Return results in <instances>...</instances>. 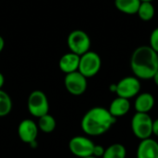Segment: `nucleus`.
I'll return each instance as SVG.
<instances>
[{"label": "nucleus", "instance_id": "nucleus-16", "mask_svg": "<svg viewBox=\"0 0 158 158\" xmlns=\"http://www.w3.org/2000/svg\"><path fill=\"white\" fill-rule=\"evenodd\" d=\"M37 126L40 131L44 133H51L56 130V121L55 118L50 115L49 113L46 115H44L38 118Z\"/></svg>", "mask_w": 158, "mask_h": 158}, {"label": "nucleus", "instance_id": "nucleus-26", "mask_svg": "<svg viewBox=\"0 0 158 158\" xmlns=\"http://www.w3.org/2000/svg\"><path fill=\"white\" fill-rule=\"evenodd\" d=\"M152 80L154 81L155 84H156V85L158 87V70L156 72V74L154 75V77H153V79H152Z\"/></svg>", "mask_w": 158, "mask_h": 158}, {"label": "nucleus", "instance_id": "nucleus-15", "mask_svg": "<svg viewBox=\"0 0 158 158\" xmlns=\"http://www.w3.org/2000/svg\"><path fill=\"white\" fill-rule=\"evenodd\" d=\"M141 0H115L116 8L126 15H136L141 5Z\"/></svg>", "mask_w": 158, "mask_h": 158}, {"label": "nucleus", "instance_id": "nucleus-22", "mask_svg": "<svg viewBox=\"0 0 158 158\" xmlns=\"http://www.w3.org/2000/svg\"><path fill=\"white\" fill-rule=\"evenodd\" d=\"M153 134L158 137V118L155 119L153 122Z\"/></svg>", "mask_w": 158, "mask_h": 158}, {"label": "nucleus", "instance_id": "nucleus-14", "mask_svg": "<svg viewBox=\"0 0 158 158\" xmlns=\"http://www.w3.org/2000/svg\"><path fill=\"white\" fill-rule=\"evenodd\" d=\"M131 110V102L129 99L118 96L109 105L108 111L115 118H121L126 116Z\"/></svg>", "mask_w": 158, "mask_h": 158}, {"label": "nucleus", "instance_id": "nucleus-4", "mask_svg": "<svg viewBox=\"0 0 158 158\" xmlns=\"http://www.w3.org/2000/svg\"><path fill=\"white\" fill-rule=\"evenodd\" d=\"M67 44L69 52L81 56L91 50V38L89 34L82 30H73L68 35Z\"/></svg>", "mask_w": 158, "mask_h": 158}, {"label": "nucleus", "instance_id": "nucleus-18", "mask_svg": "<svg viewBox=\"0 0 158 158\" xmlns=\"http://www.w3.org/2000/svg\"><path fill=\"white\" fill-rule=\"evenodd\" d=\"M127 150L121 143H116L106 148L102 158H126Z\"/></svg>", "mask_w": 158, "mask_h": 158}, {"label": "nucleus", "instance_id": "nucleus-3", "mask_svg": "<svg viewBox=\"0 0 158 158\" xmlns=\"http://www.w3.org/2000/svg\"><path fill=\"white\" fill-rule=\"evenodd\" d=\"M153 122L154 119L148 113L136 112L131 122L132 133L141 141L151 138L153 135Z\"/></svg>", "mask_w": 158, "mask_h": 158}, {"label": "nucleus", "instance_id": "nucleus-13", "mask_svg": "<svg viewBox=\"0 0 158 158\" xmlns=\"http://www.w3.org/2000/svg\"><path fill=\"white\" fill-rule=\"evenodd\" d=\"M156 100L152 94L142 93L135 97L134 109L138 113H149L155 106Z\"/></svg>", "mask_w": 158, "mask_h": 158}, {"label": "nucleus", "instance_id": "nucleus-9", "mask_svg": "<svg viewBox=\"0 0 158 158\" xmlns=\"http://www.w3.org/2000/svg\"><path fill=\"white\" fill-rule=\"evenodd\" d=\"M88 79L79 71L66 74L64 78V86L69 94L74 96L82 95L88 87Z\"/></svg>", "mask_w": 158, "mask_h": 158}, {"label": "nucleus", "instance_id": "nucleus-20", "mask_svg": "<svg viewBox=\"0 0 158 158\" xmlns=\"http://www.w3.org/2000/svg\"><path fill=\"white\" fill-rule=\"evenodd\" d=\"M149 46L158 54V27L155 28L150 34Z\"/></svg>", "mask_w": 158, "mask_h": 158}, {"label": "nucleus", "instance_id": "nucleus-8", "mask_svg": "<svg viewBox=\"0 0 158 158\" xmlns=\"http://www.w3.org/2000/svg\"><path fill=\"white\" fill-rule=\"evenodd\" d=\"M117 84L116 94L118 96L131 99L136 97L141 92V81L135 76H127L122 78Z\"/></svg>", "mask_w": 158, "mask_h": 158}, {"label": "nucleus", "instance_id": "nucleus-1", "mask_svg": "<svg viewBox=\"0 0 158 158\" xmlns=\"http://www.w3.org/2000/svg\"><path fill=\"white\" fill-rule=\"evenodd\" d=\"M130 66L139 80H152L158 70V54L149 45H141L131 54Z\"/></svg>", "mask_w": 158, "mask_h": 158}, {"label": "nucleus", "instance_id": "nucleus-25", "mask_svg": "<svg viewBox=\"0 0 158 158\" xmlns=\"http://www.w3.org/2000/svg\"><path fill=\"white\" fill-rule=\"evenodd\" d=\"M109 90H110V92H111V93H116V91H117V84H116V83H112V84H110V86H109Z\"/></svg>", "mask_w": 158, "mask_h": 158}, {"label": "nucleus", "instance_id": "nucleus-24", "mask_svg": "<svg viewBox=\"0 0 158 158\" xmlns=\"http://www.w3.org/2000/svg\"><path fill=\"white\" fill-rule=\"evenodd\" d=\"M4 83H5V77H4V75L0 72V90L3 88Z\"/></svg>", "mask_w": 158, "mask_h": 158}, {"label": "nucleus", "instance_id": "nucleus-2", "mask_svg": "<svg viewBox=\"0 0 158 158\" xmlns=\"http://www.w3.org/2000/svg\"><path fill=\"white\" fill-rule=\"evenodd\" d=\"M116 121L117 118L109 113L107 108L94 106L83 115L81 128L87 136H101L106 133Z\"/></svg>", "mask_w": 158, "mask_h": 158}, {"label": "nucleus", "instance_id": "nucleus-17", "mask_svg": "<svg viewBox=\"0 0 158 158\" xmlns=\"http://www.w3.org/2000/svg\"><path fill=\"white\" fill-rule=\"evenodd\" d=\"M137 15L143 21H150L154 19L156 15V8L153 5V2H141Z\"/></svg>", "mask_w": 158, "mask_h": 158}, {"label": "nucleus", "instance_id": "nucleus-11", "mask_svg": "<svg viewBox=\"0 0 158 158\" xmlns=\"http://www.w3.org/2000/svg\"><path fill=\"white\" fill-rule=\"evenodd\" d=\"M136 156L137 158H158V143L152 138L142 140L137 147Z\"/></svg>", "mask_w": 158, "mask_h": 158}, {"label": "nucleus", "instance_id": "nucleus-19", "mask_svg": "<svg viewBox=\"0 0 158 158\" xmlns=\"http://www.w3.org/2000/svg\"><path fill=\"white\" fill-rule=\"evenodd\" d=\"M12 100L9 94L3 89L0 90V118L6 117L12 110Z\"/></svg>", "mask_w": 158, "mask_h": 158}, {"label": "nucleus", "instance_id": "nucleus-27", "mask_svg": "<svg viewBox=\"0 0 158 158\" xmlns=\"http://www.w3.org/2000/svg\"><path fill=\"white\" fill-rule=\"evenodd\" d=\"M142 2H153L154 0H141Z\"/></svg>", "mask_w": 158, "mask_h": 158}, {"label": "nucleus", "instance_id": "nucleus-28", "mask_svg": "<svg viewBox=\"0 0 158 158\" xmlns=\"http://www.w3.org/2000/svg\"><path fill=\"white\" fill-rule=\"evenodd\" d=\"M84 158H96V157H94V156H88V157H84Z\"/></svg>", "mask_w": 158, "mask_h": 158}, {"label": "nucleus", "instance_id": "nucleus-6", "mask_svg": "<svg viewBox=\"0 0 158 158\" xmlns=\"http://www.w3.org/2000/svg\"><path fill=\"white\" fill-rule=\"evenodd\" d=\"M102 67L101 56L94 51H88L80 57L78 71L85 78H93L97 75Z\"/></svg>", "mask_w": 158, "mask_h": 158}, {"label": "nucleus", "instance_id": "nucleus-12", "mask_svg": "<svg viewBox=\"0 0 158 158\" xmlns=\"http://www.w3.org/2000/svg\"><path fill=\"white\" fill-rule=\"evenodd\" d=\"M80 57H81L80 56L72 52H68L64 54L59 58L58 61L59 69L65 74H69L78 71L79 65H80Z\"/></svg>", "mask_w": 158, "mask_h": 158}, {"label": "nucleus", "instance_id": "nucleus-5", "mask_svg": "<svg viewBox=\"0 0 158 158\" xmlns=\"http://www.w3.org/2000/svg\"><path fill=\"white\" fill-rule=\"evenodd\" d=\"M27 108L29 113L37 118L48 114L49 101L44 92L41 90L32 91L27 99Z\"/></svg>", "mask_w": 158, "mask_h": 158}, {"label": "nucleus", "instance_id": "nucleus-23", "mask_svg": "<svg viewBox=\"0 0 158 158\" xmlns=\"http://www.w3.org/2000/svg\"><path fill=\"white\" fill-rule=\"evenodd\" d=\"M5 48V40L4 38L0 35V54L2 53V51L4 50Z\"/></svg>", "mask_w": 158, "mask_h": 158}, {"label": "nucleus", "instance_id": "nucleus-21", "mask_svg": "<svg viewBox=\"0 0 158 158\" xmlns=\"http://www.w3.org/2000/svg\"><path fill=\"white\" fill-rule=\"evenodd\" d=\"M105 150H106V148H104L102 145L94 144V151H93V156H94V157L96 158H102L103 156H104Z\"/></svg>", "mask_w": 158, "mask_h": 158}, {"label": "nucleus", "instance_id": "nucleus-7", "mask_svg": "<svg viewBox=\"0 0 158 158\" xmlns=\"http://www.w3.org/2000/svg\"><path fill=\"white\" fill-rule=\"evenodd\" d=\"M94 143L86 136H74L69 143V152L78 158H84L93 156Z\"/></svg>", "mask_w": 158, "mask_h": 158}, {"label": "nucleus", "instance_id": "nucleus-10", "mask_svg": "<svg viewBox=\"0 0 158 158\" xmlns=\"http://www.w3.org/2000/svg\"><path fill=\"white\" fill-rule=\"evenodd\" d=\"M39 129L37 122L30 118H25L21 120L18 126V136L21 142L25 143H31L37 141L39 134Z\"/></svg>", "mask_w": 158, "mask_h": 158}]
</instances>
